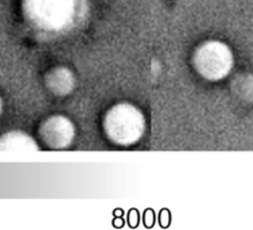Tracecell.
Returning <instances> with one entry per match:
<instances>
[{
    "instance_id": "52a82bcc",
    "label": "cell",
    "mask_w": 253,
    "mask_h": 230,
    "mask_svg": "<svg viewBox=\"0 0 253 230\" xmlns=\"http://www.w3.org/2000/svg\"><path fill=\"white\" fill-rule=\"evenodd\" d=\"M1 112H3V98L0 96V115H1Z\"/></svg>"
},
{
    "instance_id": "3957f363",
    "label": "cell",
    "mask_w": 253,
    "mask_h": 230,
    "mask_svg": "<svg viewBox=\"0 0 253 230\" xmlns=\"http://www.w3.org/2000/svg\"><path fill=\"white\" fill-rule=\"evenodd\" d=\"M39 135L46 146L54 150L69 147L74 142L76 127L73 121L63 115H54L42 122Z\"/></svg>"
},
{
    "instance_id": "5b68a950",
    "label": "cell",
    "mask_w": 253,
    "mask_h": 230,
    "mask_svg": "<svg viewBox=\"0 0 253 230\" xmlns=\"http://www.w3.org/2000/svg\"><path fill=\"white\" fill-rule=\"evenodd\" d=\"M39 151L38 143L33 136L22 131H11L0 136L1 153H31Z\"/></svg>"
},
{
    "instance_id": "7a4b0ae2",
    "label": "cell",
    "mask_w": 253,
    "mask_h": 230,
    "mask_svg": "<svg viewBox=\"0 0 253 230\" xmlns=\"http://www.w3.org/2000/svg\"><path fill=\"white\" fill-rule=\"evenodd\" d=\"M193 64L204 78L219 81L232 72L234 54L228 44L221 40H206L194 51Z\"/></svg>"
},
{
    "instance_id": "277c9868",
    "label": "cell",
    "mask_w": 253,
    "mask_h": 230,
    "mask_svg": "<svg viewBox=\"0 0 253 230\" xmlns=\"http://www.w3.org/2000/svg\"><path fill=\"white\" fill-rule=\"evenodd\" d=\"M26 14L42 27H54L62 22V0H26Z\"/></svg>"
},
{
    "instance_id": "8992f818",
    "label": "cell",
    "mask_w": 253,
    "mask_h": 230,
    "mask_svg": "<svg viewBox=\"0 0 253 230\" xmlns=\"http://www.w3.org/2000/svg\"><path fill=\"white\" fill-rule=\"evenodd\" d=\"M46 85L51 93L57 94V96H66L73 92L74 86H76V77L70 69L58 66L47 73Z\"/></svg>"
},
{
    "instance_id": "6da1fadb",
    "label": "cell",
    "mask_w": 253,
    "mask_h": 230,
    "mask_svg": "<svg viewBox=\"0 0 253 230\" xmlns=\"http://www.w3.org/2000/svg\"><path fill=\"white\" fill-rule=\"evenodd\" d=\"M104 131L115 144L132 146L146 132V117L136 105L119 103L105 115Z\"/></svg>"
}]
</instances>
